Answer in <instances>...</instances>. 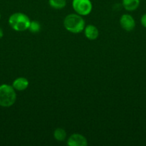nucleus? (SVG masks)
Wrapping results in <instances>:
<instances>
[{
  "label": "nucleus",
  "mask_w": 146,
  "mask_h": 146,
  "mask_svg": "<svg viewBox=\"0 0 146 146\" xmlns=\"http://www.w3.org/2000/svg\"><path fill=\"white\" fill-rule=\"evenodd\" d=\"M67 144L69 146H87V140L83 135L80 133H73L67 138Z\"/></svg>",
  "instance_id": "6"
},
{
  "label": "nucleus",
  "mask_w": 146,
  "mask_h": 146,
  "mask_svg": "<svg viewBox=\"0 0 146 146\" xmlns=\"http://www.w3.org/2000/svg\"><path fill=\"white\" fill-rule=\"evenodd\" d=\"M64 29L72 34H80L84 31L85 21L82 16L76 14H70L65 17L63 21Z\"/></svg>",
  "instance_id": "1"
},
{
  "label": "nucleus",
  "mask_w": 146,
  "mask_h": 146,
  "mask_svg": "<svg viewBox=\"0 0 146 146\" xmlns=\"http://www.w3.org/2000/svg\"><path fill=\"white\" fill-rule=\"evenodd\" d=\"M3 36H4V31H3L2 29L0 27V39L2 38Z\"/></svg>",
  "instance_id": "14"
},
{
  "label": "nucleus",
  "mask_w": 146,
  "mask_h": 146,
  "mask_svg": "<svg viewBox=\"0 0 146 146\" xmlns=\"http://www.w3.org/2000/svg\"><path fill=\"white\" fill-rule=\"evenodd\" d=\"M53 136L56 141L59 142H62L64 141L67 138V132L64 129L62 128H57L54 130L53 133Z\"/></svg>",
  "instance_id": "10"
},
{
  "label": "nucleus",
  "mask_w": 146,
  "mask_h": 146,
  "mask_svg": "<svg viewBox=\"0 0 146 146\" xmlns=\"http://www.w3.org/2000/svg\"><path fill=\"white\" fill-rule=\"evenodd\" d=\"M120 27L126 31H131L135 28V20L133 16L129 14H124L120 19Z\"/></svg>",
  "instance_id": "5"
},
{
  "label": "nucleus",
  "mask_w": 146,
  "mask_h": 146,
  "mask_svg": "<svg viewBox=\"0 0 146 146\" xmlns=\"http://www.w3.org/2000/svg\"><path fill=\"white\" fill-rule=\"evenodd\" d=\"M0 19H1V14H0Z\"/></svg>",
  "instance_id": "15"
},
{
  "label": "nucleus",
  "mask_w": 146,
  "mask_h": 146,
  "mask_svg": "<svg viewBox=\"0 0 146 146\" xmlns=\"http://www.w3.org/2000/svg\"><path fill=\"white\" fill-rule=\"evenodd\" d=\"M17 101V93L11 85L3 84L0 85V106L9 108Z\"/></svg>",
  "instance_id": "3"
},
{
  "label": "nucleus",
  "mask_w": 146,
  "mask_h": 146,
  "mask_svg": "<svg viewBox=\"0 0 146 146\" xmlns=\"http://www.w3.org/2000/svg\"><path fill=\"white\" fill-rule=\"evenodd\" d=\"M30 22L31 20L29 17L22 12L14 13L10 15L8 19L9 25L10 26V27L13 30L18 32L28 30Z\"/></svg>",
  "instance_id": "2"
},
{
  "label": "nucleus",
  "mask_w": 146,
  "mask_h": 146,
  "mask_svg": "<svg viewBox=\"0 0 146 146\" xmlns=\"http://www.w3.org/2000/svg\"><path fill=\"white\" fill-rule=\"evenodd\" d=\"M49 5L54 9H62L67 5V0H48Z\"/></svg>",
  "instance_id": "11"
},
{
  "label": "nucleus",
  "mask_w": 146,
  "mask_h": 146,
  "mask_svg": "<svg viewBox=\"0 0 146 146\" xmlns=\"http://www.w3.org/2000/svg\"><path fill=\"white\" fill-rule=\"evenodd\" d=\"M72 6L76 14L82 17L89 15L92 10V3L90 0H72Z\"/></svg>",
  "instance_id": "4"
},
{
  "label": "nucleus",
  "mask_w": 146,
  "mask_h": 146,
  "mask_svg": "<svg viewBox=\"0 0 146 146\" xmlns=\"http://www.w3.org/2000/svg\"><path fill=\"white\" fill-rule=\"evenodd\" d=\"M140 0H122V6L127 11H134L139 7Z\"/></svg>",
  "instance_id": "9"
},
{
  "label": "nucleus",
  "mask_w": 146,
  "mask_h": 146,
  "mask_svg": "<svg viewBox=\"0 0 146 146\" xmlns=\"http://www.w3.org/2000/svg\"><path fill=\"white\" fill-rule=\"evenodd\" d=\"M68 1H72V0H68Z\"/></svg>",
  "instance_id": "16"
},
{
  "label": "nucleus",
  "mask_w": 146,
  "mask_h": 146,
  "mask_svg": "<svg viewBox=\"0 0 146 146\" xmlns=\"http://www.w3.org/2000/svg\"><path fill=\"white\" fill-rule=\"evenodd\" d=\"M140 24L144 28H146V13L143 14V16L140 18Z\"/></svg>",
  "instance_id": "13"
},
{
  "label": "nucleus",
  "mask_w": 146,
  "mask_h": 146,
  "mask_svg": "<svg viewBox=\"0 0 146 146\" xmlns=\"http://www.w3.org/2000/svg\"><path fill=\"white\" fill-rule=\"evenodd\" d=\"M28 30L33 34H37V33L40 32L41 30V25L38 21H31Z\"/></svg>",
  "instance_id": "12"
},
{
  "label": "nucleus",
  "mask_w": 146,
  "mask_h": 146,
  "mask_svg": "<svg viewBox=\"0 0 146 146\" xmlns=\"http://www.w3.org/2000/svg\"><path fill=\"white\" fill-rule=\"evenodd\" d=\"M84 34L86 38L90 41L96 40L99 36V30L97 27L93 24H88L84 29Z\"/></svg>",
  "instance_id": "7"
},
{
  "label": "nucleus",
  "mask_w": 146,
  "mask_h": 146,
  "mask_svg": "<svg viewBox=\"0 0 146 146\" xmlns=\"http://www.w3.org/2000/svg\"><path fill=\"white\" fill-rule=\"evenodd\" d=\"M29 85V82L28 79L24 77H18L13 81L12 84H11L16 91H25L28 88Z\"/></svg>",
  "instance_id": "8"
}]
</instances>
